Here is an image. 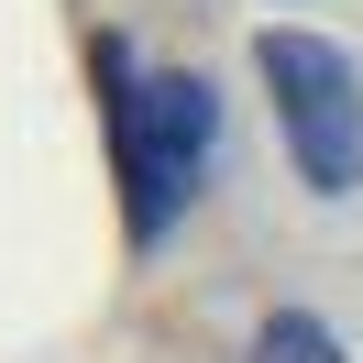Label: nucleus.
Returning <instances> with one entry per match:
<instances>
[{
    "label": "nucleus",
    "mask_w": 363,
    "mask_h": 363,
    "mask_svg": "<svg viewBox=\"0 0 363 363\" xmlns=\"http://www.w3.org/2000/svg\"><path fill=\"white\" fill-rule=\"evenodd\" d=\"M253 77L275 99V133L308 199H363V67L308 23H264L253 33Z\"/></svg>",
    "instance_id": "nucleus-2"
},
{
    "label": "nucleus",
    "mask_w": 363,
    "mask_h": 363,
    "mask_svg": "<svg viewBox=\"0 0 363 363\" xmlns=\"http://www.w3.org/2000/svg\"><path fill=\"white\" fill-rule=\"evenodd\" d=\"M99 121H111V177H121V231L133 253H155L187 220L209 155H220V89L187 67H133L121 33H99Z\"/></svg>",
    "instance_id": "nucleus-1"
},
{
    "label": "nucleus",
    "mask_w": 363,
    "mask_h": 363,
    "mask_svg": "<svg viewBox=\"0 0 363 363\" xmlns=\"http://www.w3.org/2000/svg\"><path fill=\"white\" fill-rule=\"evenodd\" d=\"M253 363H352V352H341V330L319 308H275L264 330H253Z\"/></svg>",
    "instance_id": "nucleus-3"
}]
</instances>
